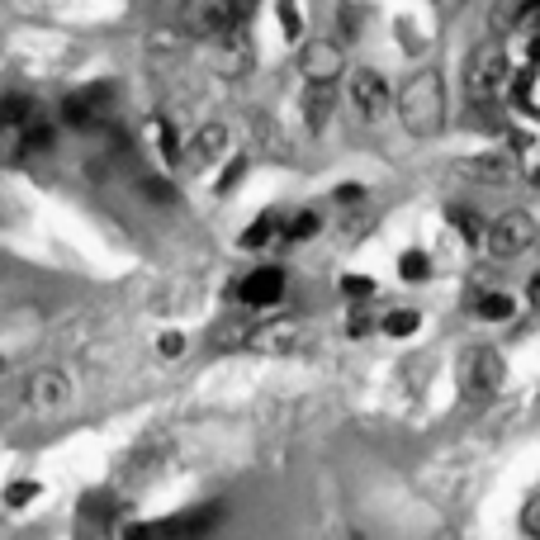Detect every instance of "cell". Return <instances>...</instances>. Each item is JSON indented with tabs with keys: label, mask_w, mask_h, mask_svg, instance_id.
I'll return each instance as SVG.
<instances>
[{
	"label": "cell",
	"mask_w": 540,
	"mask_h": 540,
	"mask_svg": "<svg viewBox=\"0 0 540 540\" xmlns=\"http://www.w3.org/2000/svg\"><path fill=\"white\" fill-rule=\"evenodd\" d=\"M536 218L526 214V209H507L498 214L493 223L484 228V247L493 261H512V256H522L526 247H536Z\"/></svg>",
	"instance_id": "obj_6"
},
{
	"label": "cell",
	"mask_w": 540,
	"mask_h": 540,
	"mask_svg": "<svg viewBox=\"0 0 540 540\" xmlns=\"http://www.w3.org/2000/svg\"><path fill=\"white\" fill-rule=\"evenodd\" d=\"M280 233H285V218L275 214V209H266V214H256L252 228L242 233V247H247V252H256V247H266L270 237H280Z\"/></svg>",
	"instance_id": "obj_16"
},
{
	"label": "cell",
	"mask_w": 540,
	"mask_h": 540,
	"mask_svg": "<svg viewBox=\"0 0 540 540\" xmlns=\"http://www.w3.org/2000/svg\"><path fill=\"white\" fill-rule=\"evenodd\" d=\"M526 15H531L526 0H493V5H488V29H493V34H512Z\"/></svg>",
	"instance_id": "obj_14"
},
{
	"label": "cell",
	"mask_w": 540,
	"mask_h": 540,
	"mask_svg": "<svg viewBox=\"0 0 540 540\" xmlns=\"http://www.w3.org/2000/svg\"><path fill=\"white\" fill-rule=\"evenodd\" d=\"M531 81H536V67L512 76V100H517V105H531Z\"/></svg>",
	"instance_id": "obj_27"
},
{
	"label": "cell",
	"mask_w": 540,
	"mask_h": 540,
	"mask_svg": "<svg viewBox=\"0 0 540 540\" xmlns=\"http://www.w3.org/2000/svg\"><path fill=\"white\" fill-rule=\"evenodd\" d=\"M223 152H228V128H223V124H204V128H195L185 162L195 166V171H204V166H214Z\"/></svg>",
	"instance_id": "obj_12"
},
{
	"label": "cell",
	"mask_w": 540,
	"mask_h": 540,
	"mask_svg": "<svg viewBox=\"0 0 540 540\" xmlns=\"http://www.w3.org/2000/svg\"><path fill=\"white\" fill-rule=\"evenodd\" d=\"M109 95H114V86H86V90H76V95H67V100H62V124L67 128H100L105 124Z\"/></svg>",
	"instance_id": "obj_10"
},
{
	"label": "cell",
	"mask_w": 540,
	"mask_h": 540,
	"mask_svg": "<svg viewBox=\"0 0 540 540\" xmlns=\"http://www.w3.org/2000/svg\"><path fill=\"white\" fill-rule=\"evenodd\" d=\"M512 81V62H507V48L498 38H488L479 43L474 53L465 57V95L474 105H484V100H498Z\"/></svg>",
	"instance_id": "obj_2"
},
{
	"label": "cell",
	"mask_w": 540,
	"mask_h": 540,
	"mask_svg": "<svg viewBox=\"0 0 540 540\" xmlns=\"http://www.w3.org/2000/svg\"><path fill=\"white\" fill-rule=\"evenodd\" d=\"M460 5H465V0H436V10H446V15H455Z\"/></svg>",
	"instance_id": "obj_34"
},
{
	"label": "cell",
	"mask_w": 540,
	"mask_h": 540,
	"mask_svg": "<svg viewBox=\"0 0 540 540\" xmlns=\"http://www.w3.org/2000/svg\"><path fill=\"white\" fill-rule=\"evenodd\" d=\"M455 384L469 403H488L507 384V360L498 346H469L460 365H455Z\"/></svg>",
	"instance_id": "obj_3"
},
{
	"label": "cell",
	"mask_w": 540,
	"mask_h": 540,
	"mask_svg": "<svg viewBox=\"0 0 540 540\" xmlns=\"http://www.w3.org/2000/svg\"><path fill=\"white\" fill-rule=\"evenodd\" d=\"M337 19H342L346 38H356V34H360V10H356V5H351V10H342V15H337Z\"/></svg>",
	"instance_id": "obj_32"
},
{
	"label": "cell",
	"mask_w": 540,
	"mask_h": 540,
	"mask_svg": "<svg viewBox=\"0 0 540 540\" xmlns=\"http://www.w3.org/2000/svg\"><path fill=\"white\" fill-rule=\"evenodd\" d=\"M0 375H5V360H0Z\"/></svg>",
	"instance_id": "obj_38"
},
{
	"label": "cell",
	"mask_w": 540,
	"mask_h": 540,
	"mask_svg": "<svg viewBox=\"0 0 540 540\" xmlns=\"http://www.w3.org/2000/svg\"><path fill=\"white\" fill-rule=\"evenodd\" d=\"M526 5H531V10H540V0H526Z\"/></svg>",
	"instance_id": "obj_36"
},
{
	"label": "cell",
	"mask_w": 540,
	"mask_h": 540,
	"mask_svg": "<svg viewBox=\"0 0 540 540\" xmlns=\"http://www.w3.org/2000/svg\"><path fill=\"white\" fill-rule=\"evenodd\" d=\"M299 72L304 81H337L346 72V53L337 38H308L299 48Z\"/></svg>",
	"instance_id": "obj_8"
},
{
	"label": "cell",
	"mask_w": 540,
	"mask_h": 540,
	"mask_svg": "<svg viewBox=\"0 0 540 540\" xmlns=\"http://www.w3.org/2000/svg\"><path fill=\"white\" fill-rule=\"evenodd\" d=\"M398 119L413 138H436L446 128V81L436 67H422L413 72L403 86H398Z\"/></svg>",
	"instance_id": "obj_1"
},
{
	"label": "cell",
	"mask_w": 540,
	"mask_h": 540,
	"mask_svg": "<svg viewBox=\"0 0 540 540\" xmlns=\"http://www.w3.org/2000/svg\"><path fill=\"white\" fill-rule=\"evenodd\" d=\"M318 233H323V218L313 214V209H308V214H299L294 223H285V237H289V242H308V237H318Z\"/></svg>",
	"instance_id": "obj_21"
},
{
	"label": "cell",
	"mask_w": 540,
	"mask_h": 540,
	"mask_svg": "<svg viewBox=\"0 0 540 540\" xmlns=\"http://www.w3.org/2000/svg\"><path fill=\"white\" fill-rule=\"evenodd\" d=\"M531 67L540 72V34H536V43H531Z\"/></svg>",
	"instance_id": "obj_35"
},
{
	"label": "cell",
	"mask_w": 540,
	"mask_h": 540,
	"mask_svg": "<svg viewBox=\"0 0 540 540\" xmlns=\"http://www.w3.org/2000/svg\"><path fill=\"white\" fill-rule=\"evenodd\" d=\"M522 536L540 540V493L536 498H526V507H522Z\"/></svg>",
	"instance_id": "obj_24"
},
{
	"label": "cell",
	"mask_w": 540,
	"mask_h": 540,
	"mask_svg": "<svg viewBox=\"0 0 540 540\" xmlns=\"http://www.w3.org/2000/svg\"><path fill=\"white\" fill-rule=\"evenodd\" d=\"M460 171L474 176V180H507L512 176V157H503V152H484V157H469Z\"/></svg>",
	"instance_id": "obj_15"
},
{
	"label": "cell",
	"mask_w": 540,
	"mask_h": 540,
	"mask_svg": "<svg viewBox=\"0 0 540 540\" xmlns=\"http://www.w3.org/2000/svg\"><path fill=\"white\" fill-rule=\"evenodd\" d=\"M242 346L256 351V356H289V351H299V346H304V327L294 323V318H275V323L247 332Z\"/></svg>",
	"instance_id": "obj_9"
},
{
	"label": "cell",
	"mask_w": 540,
	"mask_h": 540,
	"mask_svg": "<svg viewBox=\"0 0 540 540\" xmlns=\"http://www.w3.org/2000/svg\"><path fill=\"white\" fill-rule=\"evenodd\" d=\"M332 195H337V204H360V199H365V185H356V180H346V185H337Z\"/></svg>",
	"instance_id": "obj_29"
},
{
	"label": "cell",
	"mask_w": 540,
	"mask_h": 540,
	"mask_svg": "<svg viewBox=\"0 0 540 540\" xmlns=\"http://www.w3.org/2000/svg\"><path fill=\"white\" fill-rule=\"evenodd\" d=\"M275 15H280V29H285V38H304V19H299V5L294 0H275Z\"/></svg>",
	"instance_id": "obj_22"
},
{
	"label": "cell",
	"mask_w": 540,
	"mask_h": 540,
	"mask_svg": "<svg viewBox=\"0 0 540 540\" xmlns=\"http://www.w3.org/2000/svg\"><path fill=\"white\" fill-rule=\"evenodd\" d=\"M384 337H413L417 327H422V313H413V308H394V313H384Z\"/></svg>",
	"instance_id": "obj_18"
},
{
	"label": "cell",
	"mask_w": 540,
	"mask_h": 540,
	"mask_svg": "<svg viewBox=\"0 0 540 540\" xmlns=\"http://www.w3.org/2000/svg\"><path fill=\"white\" fill-rule=\"evenodd\" d=\"M536 185H540V166H536Z\"/></svg>",
	"instance_id": "obj_37"
},
{
	"label": "cell",
	"mask_w": 540,
	"mask_h": 540,
	"mask_svg": "<svg viewBox=\"0 0 540 540\" xmlns=\"http://www.w3.org/2000/svg\"><path fill=\"white\" fill-rule=\"evenodd\" d=\"M332 105H337V81H308L304 86V119L313 133L332 119Z\"/></svg>",
	"instance_id": "obj_13"
},
{
	"label": "cell",
	"mask_w": 540,
	"mask_h": 540,
	"mask_svg": "<svg viewBox=\"0 0 540 540\" xmlns=\"http://www.w3.org/2000/svg\"><path fill=\"white\" fill-rule=\"evenodd\" d=\"M38 488H43L38 479H15V484L5 488V507H29L38 498Z\"/></svg>",
	"instance_id": "obj_23"
},
{
	"label": "cell",
	"mask_w": 540,
	"mask_h": 540,
	"mask_svg": "<svg viewBox=\"0 0 540 540\" xmlns=\"http://www.w3.org/2000/svg\"><path fill=\"white\" fill-rule=\"evenodd\" d=\"M157 138H162V157H166V162H171V166H176L180 157H185V152H180L176 128H171V124H166V119H162V124H157Z\"/></svg>",
	"instance_id": "obj_25"
},
{
	"label": "cell",
	"mask_w": 540,
	"mask_h": 540,
	"mask_svg": "<svg viewBox=\"0 0 540 540\" xmlns=\"http://www.w3.org/2000/svg\"><path fill=\"white\" fill-rule=\"evenodd\" d=\"M247 19V0H180V24L195 38H223Z\"/></svg>",
	"instance_id": "obj_4"
},
{
	"label": "cell",
	"mask_w": 540,
	"mask_h": 540,
	"mask_svg": "<svg viewBox=\"0 0 540 540\" xmlns=\"http://www.w3.org/2000/svg\"><path fill=\"white\" fill-rule=\"evenodd\" d=\"M143 195H147V199H162V204H171V199H176V190H171L166 180H143Z\"/></svg>",
	"instance_id": "obj_30"
},
{
	"label": "cell",
	"mask_w": 540,
	"mask_h": 540,
	"mask_svg": "<svg viewBox=\"0 0 540 540\" xmlns=\"http://www.w3.org/2000/svg\"><path fill=\"white\" fill-rule=\"evenodd\" d=\"M398 275H403L408 285L427 280V275H432V256H427V252H403V256H398Z\"/></svg>",
	"instance_id": "obj_20"
},
{
	"label": "cell",
	"mask_w": 540,
	"mask_h": 540,
	"mask_svg": "<svg viewBox=\"0 0 540 540\" xmlns=\"http://www.w3.org/2000/svg\"><path fill=\"white\" fill-rule=\"evenodd\" d=\"M72 398H76V384L62 365H38V370L24 375V403H29V413L57 417Z\"/></svg>",
	"instance_id": "obj_5"
},
{
	"label": "cell",
	"mask_w": 540,
	"mask_h": 540,
	"mask_svg": "<svg viewBox=\"0 0 540 540\" xmlns=\"http://www.w3.org/2000/svg\"><path fill=\"white\" fill-rule=\"evenodd\" d=\"M180 351H185V337H180V332H162V356L176 360Z\"/></svg>",
	"instance_id": "obj_31"
},
{
	"label": "cell",
	"mask_w": 540,
	"mask_h": 540,
	"mask_svg": "<svg viewBox=\"0 0 540 540\" xmlns=\"http://www.w3.org/2000/svg\"><path fill=\"white\" fill-rule=\"evenodd\" d=\"M526 299H531V304H540V270L531 275V285H526Z\"/></svg>",
	"instance_id": "obj_33"
},
{
	"label": "cell",
	"mask_w": 540,
	"mask_h": 540,
	"mask_svg": "<svg viewBox=\"0 0 540 540\" xmlns=\"http://www.w3.org/2000/svg\"><path fill=\"white\" fill-rule=\"evenodd\" d=\"M450 223H455V228H460V237H465V242H484V218L474 214V209H460V204H455V209H450Z\"/></svg>",
	"instance_id": "obj_19"
},
{
	"label": "cell",
	"mask_w": 540,
	"mask_h": 540,
	"mask_svg": "<svg viewBox=\"0 0 540 540\" xmlns=\"http://www.w3.org/2000/svg\"><path fill=\"white\" fill-rule=\"evenodd\" d=\"M233 294H237V299H242L247 308L280 304V299H285V270H280V266H256L252 275H247V280L233 289Z\"/></svg>",
	"instance_id": "obj_11"
},
{
	"label": "cell",
	"mask_w": 540,
	"mask_h": 540,
	"mask_svg": "<svg viewBox=\"0 0 540 540\" xmlns=\"http://www.w3.org/2000/svg\"><path fill=\"white\" fill-rule=\"evenodd\" d=\"M242 176H247V157H237V162L228 166L223 176H218V195H228V190H233V185H237Z\"/></svg>",
	"instance_id": "obj_28"
},
{
	"label": "cell",
	"mask_w": 540,
	"mask_h": 540,
	"mask_svg": "<svg viewBox=\"0 0 540 540\" xmlns=\"http://www.w3.org/2000/svg\"><path fill=\"white\" fill-rule=\"evenodd\" d=\"M342 294L346 299H370V294H375V280H365V275H342Z\"/></svg>",
	"instance_id": "obj_26"
},
{
	"label": "cell",
	"mask_w": 540,
	"mask_h": 540,
	"mask_svg": "<svg viewBox=\"0 0 540 540\" xmlns=\"http://www.w3.org/2000/svg\"><path fill=\"white\" fill-rule=\"evenodd\" d=\"M474 313H479L484 323H507V318L517 313V299H512V294H503V289H493V294H484V299L474 304Z\"/></svg>",
	"instance_id": "obj_17"
},
{
	"label": "cell",
	"mask_w": 540,
	"mask_h": 540,
	"mask_svg": "<svg viewBox=\"0 0 540 540\" xmlns=\"http://www.w3.org/2000/svg\"><path fill=\"white\" fill-rule=\"evenodd\" d=\"M346 100H351V109H356L360 119H384V109L394 105V90H389V81H384V72H375V67H356V72L346 76Z\"/></svg>",
	"instance_id": "obj_7"
}]
</instances>
